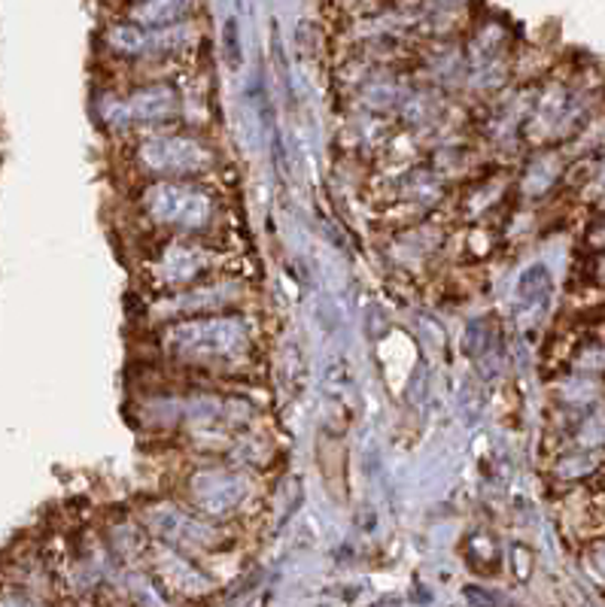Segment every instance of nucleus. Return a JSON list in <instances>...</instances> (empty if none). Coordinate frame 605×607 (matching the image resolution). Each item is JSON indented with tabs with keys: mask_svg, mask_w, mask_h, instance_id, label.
<instances>
[{
	"mask_svg": "<svg viewBox=\"0 0 605 607\" xmlns=\"http://www.w3.org/2000/svg\"><path fill=\"white\" fill-rule=\"evenodd\" d=\"M211 265L213 253L208 246L177 241L161 253L159 265H156V277H159L161 286H183V283L201 277L204 270H211Z\"/></svg>",
	"mask_w": 605,
	"mask_h": 607,
	"instance_id": "0eeeda50",
	"label": "nucleus"
},
{
	"mask_svg": "<svg viewBox=\"0 0 605 607\" xmlns=\"http://www.w3.org/2000/svg\"><path fill=\"white\" fill-rule=\"evenodd\" d=\"M180 97L168 85H147L137 88L128 97H113L100 104L104 119L110 121V128H135V125H156L177 116Z\"/></svg>",
	"mask_w": 605,
	"mask_h": 607,
	"instance_id": "20e7f679",
	"label": "nucleus"
},
{
	"mask_svg": "<svg viewBox=\"0 0 605 607\" xmlns=\"http://www.w3.org/2000/svg\"><path fill=\"white\" fill-rule=\"evenodd\" d=\"M520 303L527 307V313H542L548 301H551V277L542 265L530 267L523 277H520Z\"/></svg>",
	"mask_w": 605,
	"mask_h": 607,
	"instance_id": "1a4fd4ad",
	"label": "nucleus"
},
{
	"mask_svg": "<svg viewBox=\"0 0 605 607\" xmlns=\"http://www.w3.org/2000/svg\"><path fill=\"white\" fill-rule=\"evenodd\" d=\"M596 277L605 279V255H603V258H599V265H596Z\"/></svg>",
	"mask_w": 605,
	"mask_h": 607,
	"instance_id": "f8f14e48",
	"label": "nucleus"
},
{
	"mask_svg": "<svg viewBox=\"0 0 605 607\" xmlns=\"http://www.w3.org/2000/svg\"><path fill=\"white\" fill-rule=\"evenodd\" d=\"M247 480L235 471H220V468H204L189 477V498L201 517L208 520H223L232 517L244 498H247Z\"/></svg>",
	"mask_w": 605,
	"mask_h": 607,
	"instance_id": "39448f33",
	"label": "nucleus"
},
{
	"mask_svg": "<svg viewBox=\"0 0 605 607\" xmlns=\"http://www.w3.org/2000/svg\"><path fill=\"white\" fill-rule=\"evenodd\" d=\"M593 568H596V574L605 581V544H599L593 550Z\"/></svg>",
	"mask_w": 605,
	"mask_h": 607,
	"instance_id": "9b49d317",
	"label": "nucleus"
},
{
	"mask_svg": "<svg viewBox=\"0 0 605 607\" xmlns=\"http://www.w3.org/2000/svg\"><path fill=\"white\" fill-rule=\"evenodd\" d=\"M198 0H137L128 10V19L144 28H164V24L183 22L195 10Z\"/></svg>",
	"mask_w": 605,
	"mask_h": 607,
	"instance_id": "6e6552de",
	"label": "nucleus"
},
{
	"mask_svg": "<svg viewBox=\"0 0 605 607\" xmlns=\"http://www.w3.org/2000/svg\"><path fill=\"white\" fill-rule=\"evenodd\" d=\"M164 350L192 364H232L250 352V328L237 316H201L164 331Z\"/></svg>",
	"mask_w": 605,
	"mask_h": 607,
	"instance_id": "f257e3e1",
	"label": "nucleus"
},
{
	"mask_svg": "<svg viewBox=\"0 0 605 607\" xmlns=\"http://www.w3.org/2000/svg\"><path fill=\"white\" fill-rule=\"evenodd\" d=\"M147 522L152 525V532L161 534V541L183 546V550L216 544V529L211 525V520L208 517L201 520L198 513H189V510L161 504V508L149 510Z\"/></svg>",
	"mask_w": 605,
	"mask_h": 607,
	"instance_id": "423d86ee",
	"label": "nucleus"
},
{
	"mask_svg": "<svg viewBox=\"0 0 605 607\" xmlns=\"http://www.w3.org/2000/svg\"><path fill=\"white\" fill-rule=\"evenodd\" d=\"M137 164L156 177H198L213 168V149L195 137L159 134L137 146Z\"/></svg>",
	"mask_w": 605,
	"mask_h": 607,
	"instance_id": "7ed1b4c3",
	"label": "nucleus"
},
{
	"mask_svg": "<svg viewBox=\"0 0 605 607\" xmlns=\"http://www.w3.org/2000/svg\"><path fill=\"white\" fill-rule=\"evenodd\" d=\"M556 173H560V164H556L554 156H542L535 158V164L527 173V189L535 194H542L544 189H551V182L556 180Z\"/></svg>",
	"mask_w": 605,
	"mask_h": 607,
	"instance_id": "9d476101",
	"label": "nucleus"
},
{
	"mask_svg": "<svg viewBox=\"0 0 605 607\" xmlns=\"http://www.w3.org/2000/svg\"><path fill=\"white\" fill-rule=\"evenodd\" d=\"M140 210L161 228L185 231V234L211 228L216 219L213 194L204 192L195 182L180 180H159L147 185L140 194Z\"/></svg>",
	"mask_w": 605,
	"mask_h": 607,
	"instance_id": "f03ea898",
	"label": "nucleus"
}]
</instances>
